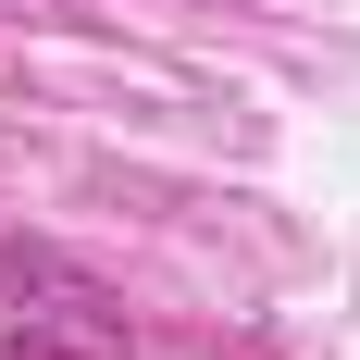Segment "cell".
<instances>
[{"mask_svg": "<svg viewBox=\"0 0 360 360\" xmlns=\"http://www.w3.org/2000/svg\"><path fill=\"white\" fill-rule=\"evenodd\" d=\"M0 360H137V311L63 236H0Z\"/></svg>", "mask_w": 360, "mask_h": 360, "instance_id": "obj_1", "label": "cell"}]
</instances>
